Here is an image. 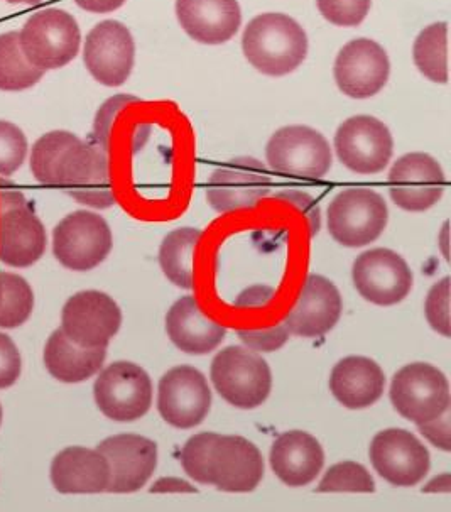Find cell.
I'll return each instance as SVG.
<instances>
[{"instance_id":"30","label":"cell","mask_w":451,"mask_h":512,"mask_svg":"<svg viewBox=\"0 0 451 512\" xmlns=\"http://www.w3.org/2000/svg\"><path fill=\"white\" fill-rule=\"evenodd\" d=\"M414 65L435 83H448V24L435 22L414 41Z\"/></svg>"},{"instance_id":"33","label":"cell","mask_w":451,"mask_h":512,"mask_svg":"<svg viewBox=\"0 0 451 512\" xmlns=\"http://www.w3.org/2000/svg\"><path fill=\"white\" fill-rule=\"evenodd\" d=\"M75 141L77 136L68 131L48 132L39 137L31 151V171L41 185L53 186L56 166L71 142Z\"/></svg>"},{"instance_id":"19","label":"cell","mask_w":451,"mask_h":512,"mask_svg":"<svg viewBox=\"0 0 451 512\" xmlns=\"http://www.w3.org/2000/svg\"><path fill=\"white\" fill-rule=\"evenodd\" d=\"M387 185L397 207L406 212H426L445 193V173L430 154H404L392 164Z\"/></svg>"},{"instance_id":"3","label":"cell","mask_w":451,"mask_h":512,"mask_svg":"<svg viewBox=\"0 0 451 512\" xmlns=\"http://www.w3.org/2000/svg\"><path fill=\"white\" fill-rule=\"evenodd\" d=\"M210 377L220 398L235 408H259L271 394V367L257 352L240 345L215 355Z\"/></svg>"},{"instance_id":"36","label":"cell","mask_w":451,"mask_h":512,"mask_svg":"<svg viewBox=\"0 0 451 512\" xmlns=\"http://www.w3.org/2000/svg\"><path fill=\"white\" fill-rule=\"evenodd\" d=\"M28 156V139L19 127L0 120V176H11Z\"/></svg>"},{"instance_id":"8","label":"cell","mask_w":451,"mask_h":512,"mask_svg":"<svg viewBox=\"0 0 451 512\" xmlns=\"http://www.w3.org/2000/svg\"><path fill=\"white\" fill-rule=\"evenodd\" d=\"M93 398L109 420H141L153 406V382L141 365L119 360L100 372L93 386Z\"/></svg>"},{"instance_id":"5","label":"cell","mask_w":451,"mask_h":512,"mask_svg":"<svg viewBox=\"0 0 451 512\" xmlns=\"http://www.w3.org/2000/svg\"><path fill=\"white\" fill-rule=\"evenodd\" d=\"M389 208L370 188H347L328 207V232L343 247L372 244L386 230Z\"/></svg>"},{"instance_id":"7","label":"cell","mask_w":451,"mask_h":512,"mask_svg":"<svg viewBox=\"0 0 451 512\" xmlns=\"http://www.w3.org/2000/svg\"><path fill=\"white\" fill-rule=\"evenodd\" d=\"M389 394L397 413L416 425L436 420L450 409V382L438 367L426 362H413L397 371Z\"/></svg>"},{"instance_id":"40","label":"cell","mask_w":451,"mask_h":512,"mask_svg":"<svg viewBox=\"0 0 451 512\" xmlns=\"http://www.w3.org/2000/svg\"><path fill=\"white\" fill-rule=\"evenodd\" d=\"M237 335L245 347L254 352H276L283 349L289 340L288 328L284 327V323L266 330H239Z\"/></svg>"},{"instance_id":"1","label":"cell","mask_w":451,"mask_h":512,"mask_svg":"<svg viewBox=\"0 0 451 512\" xmlns=\"http://www.w3.org/2000/svg\"><path fill=\"white\" fill-rule=\"evenodd\" d=\"M245 60L267 77H286L303 65L308 34L293 17L266 12L254 17L242 34Z\"/></svg>"},{"instance_id":"14","label":"cell","mask_w":451,"mask_h":512,"mask_svg":"<svg viewBox=\"0 0 451 512\" xmlns=\"http://www.w3.org/2000/svg\"><path fill=\"white\" fill-rule=\"evenodd\" d=\"M271 176L256 158H235L213 171L207 200L218 213L256 208L271 193Z\"/></svg>"},{"instance_id":"35","label":"cell","mask_w":451,"mask_h":512,"mask_svg":"<svg viewBox=\"0 0 451 512\" xmlns=\"http://www.w3.org/2000/svg\"><path fill=\"white\" fill-rule=\"evenodd\" d=\"M217 438V433H198L191 436L181 450V465L188 477L196 480L198 484L208 485V462L212 445Z\"/></svg>"},{"instance_id":"25","label":"cell","mask_w":451,"mask_h":512,"mask_svg":"<svg viewBox=\"0 0 451 512\" xmlns=\"http://www.w3.org/2000/svg\"><path fill=\"white\" fill-rule=\"evenodd\" d=\"M49 474L60 494H100L107 492L110 482L107 458L85 447L61 450L51 462Z\"/></svg>"},{"instance_id":"24","label":"cell","mask_w":451,"mask_h":512,"mask_svg":"<svg viewBox=\"0 0 451 512\" xmlns=\"http://www.w3.org/2000/svg\"><path fill=\"white\" fill-rule=\"evenodd\" d=\"M269 462L274 474L288 487H305L325 465V452L315 436L306 431H286L272 443Z\"/></svg>"},{"instance_id":"9","label":"cell","mask_w":451,"mask_h":512,"mask_svg":"<svg viewBox=\"0 0 451 512\" xmlns=\"http://www.w3.org/2000/svg\"><path fill=\"white\" fill-rule=\"evenodd\" d=\"M112 246L109 224L88 210L66 215L53 232V254L71 271H92L109 257Z\"/></svg>"},{"instance_id":"48","label":"cell","mask_w":451,"mask_h":512,"mask_svg":"<svg viewBox=\"0 0 451 512\" xmlns=\"http://www.w3.org/2000/svg\"><path fill=\"white\" fill-rule=\"evenodd\" d=\"M2 406H0V425H2Z\"/></svg>"},{"instance_id":"10","label":"cell","mask_w":451,"mask_h":512,"mask_svg":"<svg viewBox=\"0 0 451 512\" xmlns=\"http://www.w3.org/2000/svg\"><path fill=\"white\" fill-rule=\"evenodd\" d=\"M48 244L43 222L19 191H0V261L29 267L43 257Z\"/></svg>"},{"instance_id":"47","label":"cell","mask_w":451,"mask_h":512,"mask_svg":"<svg viewBox=\"0 0 451 512\" xmlns=\"http://www.w3.org/2000/svg\"><path fill=\"white\" fill-rule=\"evenodd\" d=\"M6 2L14 6H38L41 0H6Z\"/></svg>"},{"instance_id":"20","label":"cell","mask_w":451,"mask_h":512,"mask_svg":"<svg viewBox=\"0 0 451 512\" xmlns=\"http://www.w3.org/2000/svg\"><path fill=\"white\" fill-rule=\"evenodd\" d=\"M264 479V458L259 448L244 436L218 435L208 462V485L218 491L244 494Z\"/></svg>"},{"instance_id":"23","label":"cell","mask_w":451,"mask_h":512,"mask_svg":"<svg viewBox=\"0 0 451 512\" xmlns=\"http://www.w3.org/2000/svg\"><path fill=\"white\" fill-rule=\"evenodd\" d=\"M176 17L191 39L208 46L227 43L242 24L239 0H176Z\"/></svg>"},{"instance_id":"44","label":"cell","mask_w":451,"mask_h":512,"mask_svg":"<svg viewBox=\"0 0 451 512\" xmlns=\"http://www.w3.org/2000/svg\"><path fill=\"white\" fill-rule=\"evenodd\" d=\"M276 291L267 284H254L250 288H245L237 300H235V306L242 308V310H249V308H264L274 300Z\"/></svg>"},{"instance_id":"11","label":"cell","mask_w":451,"mask_h":512,"mask_svg":"<svg viewBox=\"0 0 451 512\" xmlns=\"http://www.w3.org/2000/svg\"><path fill=\"white\" fill-rule=\"evenodd\" d=\"M335 151L345 168L359 175H377L391 163L394 139L389 127L372 115H355L340 124Z\"/></svg>"},{"instance_id":"28","label":"cell","mask_w":451,"mask_h":512,"mask_svg":"<svg viewBox=\"0 0 451 512\" xmlns=\"http://www.w3.org/2000/svg\"><path fill=\"white\" fill-rule=\"evenodd\" d=\"M107 357V349H83L73 344L58 328L44 347V365L49 374L66 384L87 381L100 372Z\"/></svg>"},{"instance_id":"18","label":"cell","mask_w":451,"mask_h":512,"mask_svg":"<svg viewBox=\"0 0 451 512\" xmlns=\"http://www.w3.org/2000/svg\"><path fill=\"white\" fill-rule=\"evenodd\" d=\"M88 73L105 87H120L131 77L136 61V43L127 26L104 21L88 33L83 48Z\"/></svg>"},{"instance_id":"29","label":"cell","mask_w":451,"mask_h":512,"mask_svg":"<svg viewBox=\"0 0 451 512\" xmlns=\"http://www.w3.org/2000/svg\"><path fill=\"white\" fill-rule=\"evenodd\" d=\"M202 230L181 227L164 237L159 247V266L164 276L181 289L195 286V252Z\"/></svg>"},{"instance_id":"46","label":"cell","mask_w":451,"mask_h":512,"mask_svg":"<svg viewBox=\"0 0 451 512\" xmlns=\"http://www.w3.org/2000/svg\"><path fill=\"white\" fill-rule=\"evenodd\" d=\"M75 2L78 7H82L83 11L93 12V14H109L125 4V0H75Z\"/></svg>"},{"instance_id":"38","label":"cell","mask_w":451,"mask_h":512,"mask_svg":"<svg viewBox=\"0 0 451 512\" xmlns=\"http://www.w3.org/2000/svg\"><path fill=\"white\" fill-rule=\"evenodd\" d=\"M424 315L435 332L450 338V278H443L433 284L426 298Z\"/></svg>"},{"instance_id":"6","label":"cell","mask_w":451,"mask_h":512,"mask_svg":"<svg viewBox=\"0 0 451 512\" xmlns=\"http://www.w3.org/2000/svg\"><path fill=\"white\" fill-rule=\"evenodd\" d=\"M274 173L303 180H321L332 169L333 156L325 136L306 126H288L272 134L266 146Z\"/></svg>"},{"instance_id":"13","label":"cell","mask_w":451,"mask_h":512,"mask_svg":"<svg viewBox=\"0 0 451 512\" xmlns=\"http://www.w3.org/2000/svg\"><path fill=\"white\" fill-rule=\"evenodd\" d=\"M212 408L207 377L191 365L169 369L158 386V411L168 425L191 430L202 425Z\"/></svg>"},{"instance_id":"2","label":"cell","mask_w":451,"mask_h":512,"mask_svg":"<svg viewBox=\"0 0 451 512\" xmlns=\"http://www.w3.org/2000/svg\"><path fill=\"white\" fill-rule=\"evenodd\" d=\"M53 186L87 207L105 210L115 203L107 149L83 142H71L55 169Z\"/></svg>"},{"instance_id":"43","label":"cell","mask_w":451,"mask_h":512,"mask_svg":"<svg viewBox=\"0 0 451 512\" xmlns=\"http://www.w3.org/2000/svg\"><path fill=\"white\" fill-rule=\"evenodd\" d=\"M418 428L431 445L441 448L443 452H450V409H446L436 420L421 423Z\"/></svg>"},{"instance_id":"39","label":"cell","mask_w":451,"mask_h":512,"mask_svg":"<svg viewBox=\"0 0 451 512\" xmlns=\"http://www.w3.org/2000/svg\"><path fill=\"white\" fill-rule=\"evenodd\" d=\"M139 102L134 95H127V93H119L112 99L107 100L100 110L97 112L95 122H93V136L97 141V146L100 148L109 149L110 129H112V120L115 115L119 114L120 110L124 109L125 105L134 104Z\"/></svg>"},{"instance_id":"34","label":"cell","mask_w":451,"mask_h":512,"mask_svg":"<svg viewBox=\"0 0 451 512\" xmlns=\"http://www.w3.org/2000/svg\"><path fill=\"white\" fill-rule=\"evenodd\" d=\"M375 491V482L369 470L365 469L360 463L347 462L335 463L327 474L323 475L320 485L316 487V492H369Z\"/></svg>"},{"instance_id":"15","label":"cell","mask_w":451,"mask_h":512,"mask_svg":"<svg viewBox=\"0 0 451 512\" xmlns=\"http://www.w3.org/2000/svg\"><path fill=\"white\" fill-rule=\"evenodd\" d=\"M352 279L360 296L377 306H394L408 298L414 276L408 262L391 249H370L352 266Z\"/></svg>"},{"instance_id":"12","label":"cell","mask_w":451,"mask_h":512,"mask_svg":"<svg viewBox=\"0 0 451 512\" xmlns=\"http://www.w3.org/2000/svg\"><path fill=\"white\" fill-rule=\"evenodd\" d=\"M120 325L122 311L114 298L93 289L71 296L61 313V330L83 349H107Z\"/></svg>"},{"instance_id":"41","label":"cell","mask_w":451,"mask_h":512,"mask_svg":"<svg viewBox=\"0 0 451 512\" xmlns=\"http://www.w3.org/2000/svg\"><path fill=\"white\" fill-rule=\"evenodd\" d=\"M21 354L14 340L6 333H0V389L14 386L21 376Z\"/></svg>"},{"instance_id":"37","label":"cell","mask_w":451,"mask_h":512,"mask_svg":"<svg viewBox=\"0 0 451 512\" xmlns=\"http://www.w3.org/2000/svg\"><path fill=\"white\" fill-rule=\"evenodd\" d=\"M321 16L338 28H357L369 16L372 0H316Z\"/></svg>"},{"instance_id":"22","label":"cell","mask_w":451,"mask_h":512,"mask_svg":"<svg viewBox=\"0 0 451 512\" xmlns=\"http://www.w3.org/2000/svg\"><path fill=\"white\" fill-rule=\"evenodd\" d=\"M342 311V295L337 286L320 274H310L293 310L286 315L284 327L296 337H323L335 328Z\"/></svg>"},{"instance_id":"26","label":"cell","mask_w":451,"mask_h":512,"mask_svg":"<svg viewBox=\"0 0 451 512\" xmlns=\"http://www.w3.org/2000/svg\"><path fill=\"white\" fill-rule=\"evenodd\" d=\"M166 332L181 352L205 355L222 344L227 328L205 315L193 296H183L169 308Z\"/></svg>"},{"instance_id":"42","label":"cell","mask_w":451,"mask_h":512,"mask_svg":"<svg viewBox=\"0 0 451 512\" xmlns=\"http://www.w3.org/2000/svg\"><path fill=\"white\" fill-rule=\"evenodd\" d=\"M276 198L291 203L293 207L298 208L299 212L305 215L308 224H310L311 237H315L321 229V212L318 202L311 197L310 193L301 190H283L279 191Z\"/></svg>"},{"instance_id":"27","label":"cell","mask_w":451,"mask_h":512,"mask_svg":"<svg viewBox=\"0 0 451 512\" xmlns=\"http://www.w3.org/2000/svg\"><path fill=\"white\" fill-rule=\"evenodd\" d=\"M386 374L369 357L350 355L338 360L330 374V391L348 409L370 408L382 398Z\"/></svg>"},{"instance_id":"16","label":"cell","mask_w":451,"mask_h":512,"mask_svg":"<svg viewBox=\"0 0 451 512\" xmlns=\"http://www.w3.org/2000/svg\"><path fill=\"white\" fill-rule=\"evenodd\" d=\"M369 457L375 472L396 487L418 485L430 472L428 448L403 428L377 433L370 443Z\"/></svg>"},{"instance_id":"32","label":"cell","mask_w":451,"mask_h":512,"mask_svg":"<svg viewBox=\"0 0 451 512\" xmlns=\"http://www.w3.org/2000/svg\"><path fill=\"white\" fill-rule=\"evenodd\" d=\"M34 293L26 279L0 271V328H17L33 313Z\"/></svg>"},{"instance_id":"4","label":"cell","mask_w":451,"mask_h":512,"mask_svg":"<svg viewBox=\"0 0 451 512\" xmlns=\"http://www.w3.org/2000/svg\"><path fill=\"white\" fill-rule=\"evenodd\" d=\"M19 41L31 65L43 71L58 70L77 58L82 33L75 17L51 7L29 17Z\"/></svg>"},{"instance_id":"45","label":"cell","mask_w":451,"mask_h":512,"mask_svg":"<svg viewBox=\"0 0 451 512\" xmlns=\"http://www.w3.org/2000/svg\"><path fill=\"white\" fill-rule=\"evenodd\" d=\"M163 492H196V489L186 480L163 477L151 487V494H163Z\"/></svg>"},{"instance_id":"31","label":"cell","mask_w":451,"mask_h":512,"mask_svg":"<svg viewBox=\"0 0 451 512\" xmlns=\"http://www.w3.org/2000/svg\"><path fill=\"white\" fill-rule=\"evenodd\" d=\"M44 71L29 63L19 33L0 34V90L22 92L41 82Z\"/></svg>"},{"instance_id":"17","label":"cell","mask_w":451,"mask_h":512,"mask_svg":"<svg viewBox=\"0 0 451 512\" xmlns=\"http://www.w3.org/2000/svg\"><path fill=\"white\" fill-rule=\"evenodd\" d=\"M389 75V56L374 39L359 38L345 44L333 66L337 87L350 99L374 97L386 87Z\"/></svg>"},{"instance_id":"21","label":"cell","mask_w":451,"mask_h":512,"mask_svg":"<svg viewBox=\"0 0 451 512\" xmlns=\"http://www.w3.org/2000/svg\"><path fill=\"white\" fill-rule=\"evenodd\" d=\"M110 467L107 492L131 494L151 479L158 467V445L146 436L134 433L109 436L97 447Z\"/></svg>"}]
</instances>
